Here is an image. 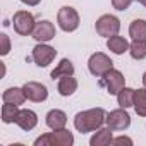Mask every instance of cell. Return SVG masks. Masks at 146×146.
Returning a JSON list of instances; mask_svg holds the SVG:
<instances>
[{"mask_svg": "<svg viewBox=\"0 0 146 146\" xmlns=\"http://www.w3.org/2000/svg\"><path fill=\"white\" fill-rule=\"evenodd\" d=\"M107 120V112L103 108H90V110H83L79 113H76L74 117V127L76 131H79L81 134L86 132H93L98 131Z\"/></svg>", "mask_w": 146, "mask_h": 146, "instance_id": "1", "label": "cell"}, {"mask_svg": "<svg viewBox=\"0 0 146 146\" xmlns=\"http://www.w3.org/2000/svg\"><path fill=\"white\" fill-rule=\"evenodd\" d=\"M74 144V136L70 131L55 129L53 132H46L35 139V146H72Z\"/></svg>", "mask_w": 146, "mask_h": 146, "instance_id": "2", "label": "cell"}, {"mask_svg": "<svg viewBox=\"0 0 146 146\" xmlns=\"http://www.w3.org/2000/svg\"><path fill=\"white\" fill-rule=\"evenodd\" d=\"M100 86H103L108 95H115L117 96V93L125 86V78H124V74L120 70L110 69L107 74H103L100 78Z\"/></svg>", "mask_w": 146, "mask_h": 146, "instance_id": "3", "label": "cell"}, {"mask_svg": "<svg viewBox=\"0 0 146 146\" xmlns=\"http://www.w3.org/2000/svg\"><path fill=\"white\" fill-rule=\"evenodd\" d=\"M57 23L60 26L62 31L65 33H72V31H76L79 28V14L74 7H62L57 14Z\"/></svg>", "mask_w": 146, "mask_h": 146, "instance_id": "4", "label": "cell"}, {"mask_svg": "<svg viewBox=\"0 0 146 146\" xmlns=\"http://www.w3.org/2000/svg\"><path fill=\"white\" fill-rule=\"evenodd\" d=\"M35 16L28 11H17L12 17V26H14V31L21 36H29L33 35V29H35Z\"/></svg>", "mask_w": 146, "mask_h": 146, "instance_id": "5", "label": "cell"}, {"mask_svg": "<svg viewBox=\"0 0 146 146\" xmlns=\"http://www.w3.org/2000/svg\"><path fill=\"white\" fill-rule=\"evenodd\" d=\"M88 69H90V72H91L93 76L102 78L103 74H107L110 69H113V62H112V58H110L107 53L96 52V53H93V55L90 57V60H88Z\"/></svg>", "mask_w": 146, "mask_h": 146, "instance_id": "6", "label": "cell"}, {"mask_svg": "<svg viewBox=\"0 0 146 146\" xmlns=\"http://www.w3.org/2000/svg\"><path fill=\"white\" fill-rule=\"evenodd\" d=\"M96 33L100 36H105V38H110L113 35H119V29H120V21L119 17L112 16V14H103L102 17H98L96 24Z\"/></svg>", "mask_w": 146, "mask_h": 146, "instance_id": "7", "label": "cell"}, {"mask_svg": "<svg viewBox=\"0 0 146 146\" xmlns=\"http://www.w3.org/2000/svg\"><path fill=\"white\" fill-rule=\"evenodd\" d=\"M107 127H110L112 131H125L131 125V115L127 113V108H115L110 113H107V120H105Z\"/></svg>", "mask_w": 146, "mask_h": 146, "instance_id": "8", "label": "cell"}, {"mask_svg": "<svg viewBox=\"0 0 146 146\" xmlns=\"http://www.w3.org/2000/svg\"><path fill=\"white\" fill-rule=\"evenodd\" d=\"M57 55V50L46 43H38L35 48H33V53H31V60L38 65V67H46L53 62Z\"/></svg>", "mask_w": 146, "mask_h": 146, "instance_id": "9", "label": "cell"}, {"mask_svg": "<svg viewBox=\"0 0 146 146\" xmlns=\"http://www.w3.org/2000/svg\"><path fill=\"white\" fill-rule=\"evenodd\" d=\"M55 35H57V31H55L53 23H50V21H40V23L35 24V29H33L31 36L38 43H48L50 40L55 38Z\"/></svg>", "mask_w": 146, "mask_h": 146, "instance_id": "10", "label": "cell"}, {"mask_svg": "<svg viewBox=\"0 0 146 146\" xmlns=\"http://www.w3.org/2000/svg\"><path fill=\"white\" fill-rule=\"evenodd\" d=\"M24 93H26V98L35 102V103H41L48 98V90L45 84L41 83H36V81H28L24 86H23Z\"/></svg>", "mask_w": 146, "mask_h": 146, "instance_id": "11", "label": "cell"}, {"mask_svg": "<svg viewBox=\"0 0 146 146\" xmlns=\"http://www.w3.org/2000/svg\"><path fill=\"white\" fill-rule=\"evenodd\" d=\"M16 124L23 131H33L38 124V115H36V112H33L29 108H21L16 117Z\"/></svg>", "mask_w": 146, "mask_h": 146, "instance_id": "12", "label": "cell"}, {"mask_svg": "<svg viewBox=\"0 0 146 146\" xmlns=\"http://www.w3.org/2000/svg\"><path fill=\"white\" fill-rule=\"evenodd\" d=\"M45 122H46V125H48L52 131H55V129H64V127L67 125V115H65V112H62V110H58V108H53V110H50V112L46 113Z\"/></svg>", "mask_w": 146, "mask_h": 146, "instance_id": "13", "label": "cell"}, {"mask_svg": "<svg viewBox=\"0 0 146 146\" xmlns=\"http://www.w3.org/2000/svg\"><path fill=\"white\" fill-rule=\"evenodd\" d=\"M129 46H131V43L124 36H119V35H113L107 40V48L115 55H122V53L129 52Z\"/></svg>", "mask_w": 146, "mask_h": 146, "instance_id": "14", "label": "cell"}, {"mask_svg": "<svg viewBox=\"0 0 146 146\" xmlns=\"http://www.w3.org/2000/svg\"><path fill=\"white\" fill-rule=\"evenodd\" d=\"M2 98H4V103H12V105H23L28 98H26V93H24V90L23 88H7L5 91H4V95H2Z\"/></svg>", "mask_w": 146, "mask_h": 146, "instance_id": "15", "label": "cell"}, {"mask_svg": "<svg viewBox=\"0 0 146 146\" xmlns=\"http://www.w3.org/2000/svg\"><path fill=\"white\" fill-rule=\"evenodd\" d=\"M78 90V81L76 78H72V76H64L58 79V84H57V91L60 96H70V95H74Z\"/></svg>", "mask_w": 146, "mask_h": 146, "instance_id": "16", "label": "cell"}, {"mask_svg": "<svg viewBox=\"0 0 146 146\" xmlns=\"http://www.w3.org/2000/svg\"><path fill=\"white\" fill-rule=\"evenodd\" d=\"M64 76H74V65H72V62L69 60V58H62L58 64H57V67L52 70V74H50V78L55 81V79H60V78H64Z\"/></svg>", "mask_w": 146, "mask_h": 146, "instance_id": "17", "label": "cell"}, {"mask_svg": "<svg viewBox=\"0 0 146 146\" xmlns=\"http://www.w3.org/2000/svg\"><path fill=\"white\" fill-rule=\"evenodd\" d=\"M112 129L110 127H105V129H98L93 136H91V139H90V144L91 146H107V144H110L112 143Z\"/></svg>", "mask_w": 146, "mask_h": 146, "instance_id": "18", "label": "cell"}, {"mask_svg": "<svg viewBox=\"0 0 146 146\" xmlns=\"http://www.w3.org/2000/svg\"><path fill=\"white\" fill-rule=\"evenodd\" d=\"M134 110L139 117H146V88L134 90Z\"/></svg>", "mask_w": 146, "mask_h": 146, "instance_id": "19", "label": "cell"}, {"mask_svg": "<svg viewBox=\"0 0 146 146\" xmlns=\"http://www.w3.org/2000/svg\"><path fill=\"white\" fill-rule=\"evenodd\" d=\"M129 36L132 40H146V21L134 19L129 26Z\"/></svg>", "mask_w": 146, "mask_h": 146, "instance_id": "20", "label": "cell"}, {"mask_svg": "<svg viewBox=\"0 0 146 146\" xmlns=\"http://www.w3.org/2000/svg\"><path fill=\"white\" fill-rule=\"evenodd\" d=\"M117 103H119V107H122V108L132 107V105H134V90L124 86V88L117 93Z\"/></svg>", "mask_w": 146, "mask_h": 146, "instance_id": "21", "label": "cell"}, {"mask_svg": "<svg viewBox=\"0 0 146 146\" xmlns=\"http://www.w3.org/2000/svg\"><path fill=\"white\" fill-rule=\"evenodd\" d=\"M129 53L134 60H143L146 57V40H132Z\"/></svg>", "mask_w": 146, "mask_h": 146, "instance_id": "22", "label": "cell"}, {"mask_svg": "<svg viewBox=\"0 0 146 146\" xmlns=\"http://www.w3.org/2000/svg\"><path fill=\"white\" fill-rule=\"evenodd\" d=\"M19 113V107L17 105H12V103H5L2 107V122L4 124H11V122H16V117Z\"/></svg>", "mask_w": 146, "mask_h": 146, "instance_id": "23", "label": "cell"}, {"mask_svg": "<svg viewBox=\"0 0 146 146\" xmlns=\"http://www.w3.org/2000/svg\"><path fill=\"white\" fill-rule=\"evenodd\" d=\"M134 0H112V5L115 11H127Z\"/></svg>", "mask_w": 146, "mask_h": 146, "instance_id": "24", "label": "cell"}, {"mask_svg": "<svg viewBox=\"0 0 146 146\" xmlns=\"http://www.w3.org/2000/svg\"><path fill=\"white\" fill-rule=\"evenodd\" d=\"M0 41H2L0 53H2V55H7V53L11 52V40H9V36H7L5 33H2V35H0Z\"/></svg>", "mask_w": 146, "mask_h": 146, "instance_id": "25", "label": "cell"}, {"mask_svg": "<svg viewBox=\"0 0 146 146\" xmlns=\"http://www.w3.org/2000/svg\"><path fill=\"white\" fill-rule=\"evenodd\" d=\"M110 144H129L131 146L132 144V139L127 137V136H119V137H113Z\"/></svg>", "mask_w": 146, "mask_h": 146, "instance_id": "26", "label": "cell"}, {"mask_svg": "<svg viewBox=\"0 0 146 146\" xmlns=\"http://www.w3.org/2000/svg\"><path fill=\"white\" fill-rule=\"evenodd\" d=\"M21 2L24 4V5H29V7H35V5H38L41 0H21Z\"/></svg>", "mask_w": 146, "mask_h": 146, "instance_id": "27", "label": "cell"}, {"mask_svg": "<svg viewBox=\"0 0 146 146\" xmlns=\"http://www.w3.org/2000/svg\"><path fill=\"white\" fill-rule=\"evenodd\" d=\"M143 84H144V88H146V72L143 74Z\"/></svg>", "mask_w": 146, "mask_h": 146, "instance_id": "28", "label": "cell"}, {"mask_svg": "<svg viewBox=\"0 0 146 146\" xmlns=\"http://www.w3.org/2000/svg\"><path fill=\"white\" fill-rule=\"evenodd\" d=\"M137 2H139L141 5H144V7H146V0H137Z\"/></svg>", "mask_w": 146, "mask_h": 146, "instance_id": "29", "label": "cell"}]
</instances>
